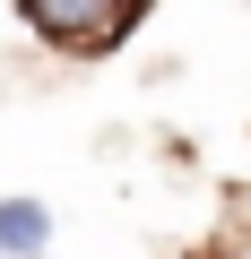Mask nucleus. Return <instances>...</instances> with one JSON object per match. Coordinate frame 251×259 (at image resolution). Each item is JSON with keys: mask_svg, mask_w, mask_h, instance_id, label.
<instances>
[{"mask_svg": "<svg viewBox=\"0 0 251 259\" xmlns=\"http://www.w3.org/2000/svg\"><path fill=\"white\" fill-rule=\"evenodd\" d=\"M139 18H148V0H26V26L69 52H113Z\"/></svg>", "mask_w": 251, "mask_h": 259, "instance_id": "f257e3e1", "label": "nucleus"}, {"mask_svg": "<svg viewBox=\"0 0 251 259\" xmlns=\"http://www.w3.org/2000/svg\"><path fill=\"white\" fill-rule=\"evenodd\" d=\"M44 233H52V216H44L35 199H0V250H9V259H35Z\"/></svg>", "mask_w": 251, "mask_h": 259, "instance_id": "f03ea898", "label": "nucleus"}]
</instances>
